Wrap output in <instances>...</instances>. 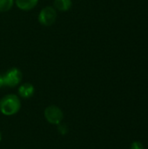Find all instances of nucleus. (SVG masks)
Wrapping results in <instances>:
<instances>
[{
    "instance_id": "nucleus-8",
    "label": "nucleus",
    "mask_w": 148,
    "mask_h": 149,
    "mask_svg": "<svg viewBox=\"0 0 148 149\" xmlns=\"http://www.w3.org/2000/svg\"><path fill=\"white\" fill-rule=\"evenodd\" d=\"M15 3V0H0V12L10 10Z\"/></svg>"
},
{
    "instance_id": "nucleus-11",
    "label": "nucleus",
    "mask_w": 148,
    "mask_h": 149,
    "mask_svg": "<svg viewBox=\"0 0 148 149\" xmlns=\"http://www.w3.org/2000/svg\"><path fill=\"white\" fill-rule=\"evenodd\" d=\"M3 86V76L0 74V88Z\"/></svg>"
},
{
    "instance_id": "nucleus-6",
    "label": "nucleus",
    "mask_w": 148,
    "mask_h": 149,
    "mask_svg": "<svg viewBox=\"0 0 148 149\" xmlns=\"http://www.w3.org/2000/svg\"><path fill=\"white\" fill-rule=\"evenodd\" d=\"M15 3L19 10H31L38 5V0H15Z\"/></svg>"
},
{
    "instance_id": "nucleus-5",
    "label": "nucleus",
    "mask_w": 148,
    "mask_h": 149,
    "mask_svg": "<svg viewBox=\"0 0 148 149\" xmlns=\"http://www.w3.org/2000/svg\"><path fill=\"white\" fill-rule=\"evenodd\" d=\"M18 96L23 99H30L34 95L35 87L31 83H24L19 86L18 90Z\"/></svg>"
},
{
    "instance_id": "nucleus-9",
    "label": "nucleus",
    "mask_w": 148,
    "mask_h": 149,
    "mask_svg": "<svg viewBox=\"0 0 148 149\" xmlns=\"http://www.w3.org/2000/svg\"><path fill=\"white\" fill-rule=\"evenodd\" d=\"M58 133H59L61 135H65V134L68 133V127H67V126H66L65 124L60 123V124L58 125Z\"/></svg>"
},
{
    "instance_id": "nucleus-2",
    "label": "nucleus",
    "mask_w": 148,
    "mask_h": 149,
    "mask_svg": "<svg viewBox=\"0 0 148 149\" xmlns=\"http://www.w3.org/2000/svg\"><path fill=\"white\" fill-rule=\"evenodd\" d=\"M2 76H3V86H8L10 88L19 86L23 79V73L20 71V69L17 67H12L9 69Z\"/></svg>"
},
{
    "instance_id": "nucleus-1",
    "label": "nucleus",
    "mask_w": 148,
    "mask_h": 149,
    "mask_svg": "<svg viewBox=\"0 0 148 149\" xmlns=\"http://www.w3.org/2000/svg\"><path fill=\"white\" fill-rule=\"evenodd\" d=\"M21 108V100L19 96L10 93L0 100V112L3 115L12 116L17 114Z\"/></svg>"
},
{
    "instance_id": "nucleus-4",
    "label": "nucleus",
    "mask_w": 148,
    "mask_h": 149,
    "mask_svg": "<svg viewBox=\"0 0 148 149\" xmlns=\"http://www.w3.org/2000/svg\"><path fill=\"white\" fill-rule=\"evenodd\" d=\"M38 22L44 26L53 24L57 19V10L53 6H45L38 13Z\"/></svg>"
},
{
    "instance_id": "nucleus-7",
    "label": "nucleus",
    "mask_w": 148,
    "mask_h": 149,
    "mask_svg": "<svg viewBox=\"0 0 148 149\" xmlns=\"http://www.w3.org/2000/svg\"><path fill=\"white\" fill-rule=\"evenodd\" d=\"M72 6V0H54L53 7L56 10L59 11H67Z\"/></svg>"
},
{
    "instance_id": "nucleus-12",
    "label": "nucleus",
    "mask_w": 148,
    "mask_h": 149,
    "mask_svg": "<svg viewBox=\"0 0 148 149\" xmlns=\"http://www.w3.org/2000/svg\"><path fill=\"white\" fill-rule=\"evenodd\" d=\"M1 141H2V133L0 131V142H1Z\"/></svg>"
},
{
    "instance_id": "nucleus-3",
    "label": "nucleus",
    "mask_w": 148,
    "mask_h": 149,
    "mask_svg": "<svg viewBox=\"0 0 148 149\" xmlns=\"http://www.w3.org/2000/svg\"><path fill=\"white\" fill-rule=\"evenodd\" d=\"M44 116L48 123L51 125H59L64 120L63 111L57 106L51 105L47 107L44 111Z\"/></svg>"
},
{
    "instance_id": "nucleus-10",
    "label": "nucleus",
    "mask_w": 148,
    "mask_h": 149,
    "mask_svg": "<svg viewBox=\"0 0 148 149\" xmlns=\"http://www.w3.org/2000/svg\"><path fill=\"white\" fill-rule=\"evenodd\" d=\"M131 149H144V146L140 141H133L131 145Z\"/></svg>"
}]
</instances>
